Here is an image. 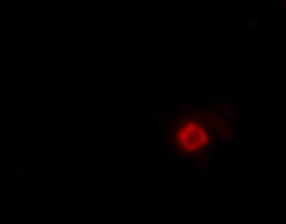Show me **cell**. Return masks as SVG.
Returning <instances> with one entry per match:
<instances>
[{"label": "cell", "instance_id": "cell-1", "mask_svg": "<svg viewBox=\"0 0 286 224\" xmlns=\"http://www.w3.org/2000/svg\"><path fill=\"white\" fill-rule=\"evenodd\" d=\"M237 106L226 98L209 104L179 102L157 119L160 141L175 161L209 175L211 161L223 145L240 136Z\"/></svg>", "mask_w": 286, "mask_h": 224}]
</instances>
